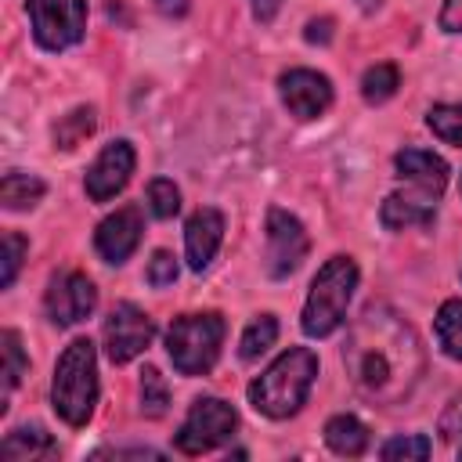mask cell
<instances>
[{
  "label": "cell",
  "instance_id": "obj_1",
  "mask_svg": "<svg viewBox=\"0 0 462 462\" xmlns=\"http://www.w3.org/2000/svg\"><path fill=\"white\" fill-rule=\"evenodd\" d=\"M343 361H346L354 386L379 404L401 401L422 372V354H419L415 332L393 310L375 307V303L350 328Z\"/></svg>",
  "mask_w": 462,
  "mask_h": 462
},
{
  "label": "cell",
  "instance_id": "obj_2",
  "mask_svg": "<svg viewBox=\"0 0 462 462\" xmlns=\"http://www.w3.org/2000/svg\"><path fill=\"white\" fill-rule=\"evenodd\" d=\"M314 375H318V357L307 346H292L260 379H253L249 401L267 419H289L307 401V393L314 386Z\"/></svg>",
  "mask_w": 462,
  "mask_h": 462
},
{
  "label": "cell",
  "instance_id": "obj_3",
  "mask_svg": "<svg viewBox=\"0 0 462 462\" xmlns=\"http://www.w3.org/2000/svg\"><path fill=\"white\" fill-rule=\"evenodd\" d=\"M54 411L69 426H83L97 404V361L90 339H72L58 357L54 383H51Z\"/></svg>",
  "mask_w": 462,
  "mask_h": 462
},
{
  "label": "cell",
  "instance_id": "obj_4",
  "mask_svg": "<svg viewBox=\"0 0 462 462\" xmlns=\"http://www.w3.org/2000/svg\"><path fill=\"white\" fill-rule=\"evenodd\" d=\"M357 289V263L350 256H332L310 282V292H307V307H303V332L321 339V336H332L343 318H346V303Z\"/></svg>",
  "mask_w": 462,
  "mask_h": 462
},
{
  "label": "cell",
  "instance_id": "obj_5",
  "mask_svg": "<svg viewBox=\"0 0 462 462\" xmlns=\"http://www.w3.org/2000/svg\"><path fill=\"white\" fill-rule=\"evenodd\" d=\"M224 343V318L220 314H184L166 332L170 361L180 375H202L217 365Z\"/></svg>",
  "mask_w": 462,
  "mask_h": 462
},
{
  "label": "cell",
  "instance_id": "obj_6",
  "mask_svg": "<svg viewBox=\"0 0 462 462\" xmlns=\"http://www.w3.org/2000/svg\"><path fill=\"white\" fill-rule=\"evenodd\" d=\"M235 430H238V415H235V408L227 401H220V397H199L191 404L188 419L180 422L173 444L184 455H202V451L220 448Z\"/></svg>",
  "mask_w": 462,
  "mask_h": 462
},
{
  "label": "cell",
  "instance_id": "obj_7",
  "mask_svg": "<svg viewBox=\"0 0 462 462\" xmlns=\"http://www.w3.org/2000/svg\"><path fill=\"white\" fill-rule=\"evenodd\" d=\"M32 36L47 51H65L83 40L87 29V0H29L25 4Z\"/></svg>",
  "mask_w": 462,
  "mask_h": 462
},
{
  "label": "cell",
  "instance_id": "obj_8",
  "mask_svg": "<svg viewBox=\"0 0 462 462\" xmlns=\"http://www.w3.org/2000/svg\"><path fill=\"white\" fill-rule=\"evenodd\" d=\"M303 256H307L303 224L285 209H271L267 213V274L285 278L303 263Z\"/></svg>",
  "mask_w": 462,
  "mask_h": 462
},
{
  "label": "cell",
  "instance_id": "obj_9",
  "mask_svg": "<svg viewBox=\"0 0 462 462\" xmlns=\"http://www.w3.org/2000/svg\"><path fill=\"white\" fill-rule=\"evenodd\" d=\"M152 336H155V325L141 307H134V303L112 307V314L105 321V350L116 365H126L130 357H137L152 343Z\"/></svg>",
  "mask_w": 462,
  "mask_h": 462
},
{
  "label": "cell",
  "instance_id": "obj_10",
  "mask_svg": "<svg viewBox=\"0 0 462 462\" xmlns=\"http://www.w3.org/2000/svg\"><path fill=\"white\" fill-rule=\"evenodd\" d=\"M397 173L401 180H408V199H419L426 206H437V199L444 195V184H448V162L433 152H422V148H404L397 152Z\"/></svg>",
  "mask_w": 462,
  "mask_h": 462
},
{
  "label": "cell",
  "instance_id": "obj_11",
  "mask_svg": "<svg viewBox=\"0 0 462 462\" xmlns=\"http://www.w3.org/2000/svg\"><path fill=\"white\" fill-rule=\"evenodd\" d=\"M130 173H134V148H130V141H112V144H105L101 155L94 159V166L87 170V180H83L90 202H108V199H116V195L126 188Z\"/></svg>",
  "mask_w": 462,
  "mask_h": 462
},
{
  "label": "cell",
  "instance_id": "obj_12",
  "mask_svg": "<svg viewBox=\"0 0 462 462\" xmlns=\"http://www.w3.org/2000/svg\"><path fill=\"white\" fill-rule=\"evenodd\" d=\"M282 101L296 119H314L332 105V83L314 69H289L278 79Z\"/></svg>",
  "mask_w": 462,
  "mask_h": 462
},
{
  "label": "cell",
  "instance_id": "obj_13",
  "mask_svg": "<svg viewBox=\"0 0 462 462\" xmlns=\"http://www.w3.org/2000/svg\"><path fill=\"white\" fill-rule=\"evenodd\" d=\"M94 303H97L94 282L87 274H76V271L58 274L51 282V289H47V314H51L54 325H76V321H83L94 310Z\"/></svg>",
  "mask_w": 462,
  "mask_h": 462
},
{
  "label": "cell",
  "instance_id": "obj_14",
  "mask_svg": "<svg viewBox=\"0 0 462 462\" xmlns=\"http://www.w3.org/2000/svg\"><path fill=\"white\" fill-rule=\"evenodd\" d=\"M141 231H144L141 209H137V206H123V209H116L112 217H105V220L97 224L94 245H97V253H101L108 263H123V260L137 249Z\"/></svg>",
  "mask_w": 462,
  "mask_h": 462
},
{
  "label": "cell",
  "instance_id": "obj_15",
  "mask_svg": "<svg viewBox=\"0 0 462 462\" xmlns=\"http://www.w3.org/2000/svg\"><path fill=\"white\" fill-rule=\"evenodd\" d=\"M224 242V217L217 209H195L188 217V227H184V249H188V263L191 271H206L209 260L217 256Z\"/></svg>",
  "mask_w": 462,
  "mask_h": 462
},
{
  "label": "cell",
  "instance_id": "obj_16",
  "mask_svg": "<svg viewBox=\"0 0 462 462\" xmlns=\"http://www.w3.org/2000/svg\"><path fill=\"white\" fill-rule=\"evenodd\" d=\"M433 213H437V206L415 202V199H408L404 191H393V195L383 202V209H379V217H383V224H386L390 231L426 227V224H433Z\"/></svg>",
  "mask_w": 462,
  "mask_h": 462
},
{
  "label": "cell",
  "instance_id": "obj_17",
  "mask_svg": "<svg viewBox=\"0 0 462 462\" xmlns=\"http://www.w3.org/2000/svg\"><path fill=\"white\" fill-rule=\"evenodd\" d=\"M325 444L336 451V455H346V458H357L365 448H368V426L354 415H332L325 422Z\"/></svg>",
  "mask_w": 462,
  "mask_h": 462
},
{
  "label": "cell",
  "instance_id": "obj_18",
  "mask_svg": "<svg viewBox=\"0 0 462 462\" xmlns=\"http://www.w3.org/2000/svg\"><path fill=\"white\" fill-rule=\"evenodd\" d=\"M0 455L7 462H29V458H47L54 455V440L47 430L40 426H22L14 433H7V440L0 444Z\"/></svg>",
  "mask_w": 462,
  "mask_h": 462
},
{
  "label": "cell",
  "instance_id": "obj_19",
  "mask_svg": "<svg viewBox=\"0 0 462 462\" xmlns=\"http://www.w3.org/2000/svg\"><path fill=\"white\" fill-rule=\"evenodd\" d=\"M43 199V180L32 177V173H22V170H11L0 184V202L4 209H29Z\"/></svg>",
  "mask_w": 462,
  "mask_h": 462
},
{
  "label": "cell",
  "instance_id": "obj_20",
  "mask_svg": "<svg viewBox=\"0 0 462 462\" xmlns=\"http://www.w3.org/2000/svg\"><path fill=\"white\" fill-rule=\"evenodd\" d=\"M437 343L448 357L462 361V300H448L437 310Z\"/></svg>",
  "mask_w": 462,
  "mask_h": 462
},
{
  "label": "cell",
  "instance_id": "obj_21",
  "mask_svg": "<svg viewBox=\"0 0 462 462\" xmlns=\"http://www.w3.org/2000/svg\"><path fill=\"white\" fill-rule=\"evenodd\" d=\"M274 339H278V321H274L271 314H260V318L242 332V346H238L242 361H256L263 350L274 346Z\"/></svg>",
  "mask_w": 462,
  "mask_h": 462
},
{
  "label": "cell",
  "instance_id": "obj_22",
  "mask_svg": "<svg viewBox=\"0 0 462 462\" xmlns=\"http://www.w3.org/2000/svg\"><path fill=\"white\" fill-rule=\"evenodd\" d=\"M401 87V76H397V69L393 65H372L368 72H365V79H361V94H365V101H372V105H383L386 97H393V90Z\"/></svg>",
  "mask_w": 462,
  "mask_h": 462
},
{
  "label": "cell",
  "instance_id": "obj_23",
  "mask_svg": "<svg viewBox=\"0 0 462 462\" xmlns=\"http://www.w3.org/2000/svg\"><path fill=\"white\" fill-rule=\"evenodd\" d=\"M0 343H4V390H14L29 368V357L22 350V339L14 328H4L0 332Z\"/></svg>",
  "mask_w": 462,
  "mask_h": 462
},
{
  "label": "cell",
  "instance_id": "obj_24",
  "mask_svg": "<svg viewBox=\"0 0 462 462\" xmlns=\"http://www.w3.org/2000/svg\"><path fill=\"white\" fill-rule=\"evenodd\" d=\"M166 404H170V390H166L159 368L148 365V368L141 372V411H144L148 419H159V415H166Z\"/></svg>",
  "mask_w": 462,
  "mask_h": 462
},
{
  "label": "cell",
  "instance_id": "obj_25",
  "mask_svg": "<svg viewBox=\"0 0 462 462\" xmlns=\"http://www.w3.org/2000/svg\"><path fill=\"white\" fill-rule=\"evenodd\" d=\"M426 123L440 141L462 148V105H433L426 112Z\"/></svg>",
  "mask_w": 462,
  "mask_h": 462
},
{
  "label": "cell",
  "instance_id": "obj_26",
  "mask_svg": "<svg viewBox=\"0 0 462 462\" xmlns=\"http://www.w3.org/2000/svg\"><path fill=\"white\" fill-rule=\"evenodd\" d=\"M90 130H94V108H76L54 126V144L58 148H76Z\"/></svg>",
  "mask_w": 462,
  "mask_h": 462
},
{
  "label": "cell",
  "instance_id": "obj_27",
  "mask_svg": "<svg viewBox=\"0 0 462 462\" xmlns=\"http://www.w3.org/2000/svg\"><path fill=\"white\" fill-rule=\"evenodd\" d=\"M148 209H152L159 220H170V217L180 209V191L173 188V180L155 177V180L148 184Z\"/></svg>",
  "mask_w": 462,
  "mask_h": 462
},
{
  "label": "cell",
  "instance_id": "obj_28",
  "mask_svg": "<svg viewBox=\"0 0 462 462\" xmlns=\"http://www.w3.org/2000/svg\"><path fill=\"white\" fill-rule=\"evenodd\" d=\"M383 458H415V462H422V458H430V440L419 437V433L393 437V440L383 444Z\"/></svg>",
  "mask_w": 462,
  "mask_h": 462
},
{
  "label": "cell",
  "instance_id": "obj_29",
  "mask_svg": "<svg viewBox=\"0 0 462 462\" xmlns=\"http://www.w3.org/2000/svg\"><path fill=\"white\" fill-rule=\"evenodd\" d=\"M22 256H25V238L14 235V231H7V235H4V274H0V285H4V289L14 282V274H18V267H22Z\"/></svg>",
  "mask_w": 462,
  "mask_h": 462
},
{
  "label": "cell",
  "instance_id": "obj_30",
  "mask_svg": "<svg viewBox=\"0 0 462 462\" xmlns=\"http://www.w3.org/2000/svg\"><path fill=\"white\" fill-rule=\"evenodd\" d=\"M173 278H177V260H173V253H166V249L152 253V260H148V282L162 289V285H173Z\"/></svg>",
  "mask_w": 462,
  "mask_h": 462
},
{
  "label": "cell",
  "instance_id": "obj_31",
  "mask_svg": "<svg viewBox=\"0 0 462 462\" xmlns=\"http://www.w3.org/2000/svg\"><path fill=\"white\" fill-rule=\"evenodd\" d=\"M440 433H444L448 440H458V437H462V397H455V401L448 404V411H444V419H440Z\"/></svg>",
  "mask_w": 462,
  "mask_h": 462
},
{
  "label": "cell",
  "instance_id": "obj_32",
  "mask_svg": "<svg viewBox=\"0 0 462 462\" xmlns=\"http://www.w3.org/2000/svg\"><path fill=\"white\" fill-rule=\"evenodd\" d=\"M440 29L462 32V0H444V7H440Z\"/></svg>",
  "mask_w": 462,
  "mask_h": 462
},
{
  "label": "cell",
  "instance_id": "obj_33",
  "mask_svg": "<svg viewBox=\"0 0 462 462\" xmlns=\"http://www.w3.org/2000/svg\"><path fill=\"white\" fill-rule=\"evenodd\" d=\"M307 40H310V43H328V40H332V18H314V22H307Z\"/></svg>",
  "mask_w": 462,
  "mask_h": 462
},
{
  "label": "cell",
  "instance_id": "obj_34",
  "mask_svg": "<svg viewBox=\"0 0 462 462\" xmlns=\"http://www.w3.org/2000/svg\"><path fill=\"white\" fill-rule=\"evenodd\" d=\"M278 7H282V0H253V14L260 22H271L278 14Z\"/></svg>",
  "mask_w": 462,
  "mask_h": 462
},
{
  "label": "cell",
  "instance_id": "obj_35",
  "mask_svg": "<svg viewBox=\"0 0 462 462\" xmlns=\"http://www.w3.org/2000/svg\"><path fill=\"white\" fill-rule=\"evenodd\" d=\"M155 7H159L166 18H180V14H188V0H155Z\"/></svg>",
  "mask_w": 462,
  "mask_h": 462
},
{
  "label": "cell",
  "instance_id": "obj_36",
  "mask_svg": "<svg viewBox=\"0 0 462 462\" xmlns=\"http://www.w3.org/2000/svg\"><path fill=\"white\" fill-rule=\"evenodd\" d=\"M375 4H379V0H361V7H365V11H372Z\"/></svg>",
  "mask_w": 462,
  "mask_h": 462
}]
</instances>
